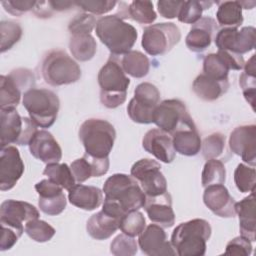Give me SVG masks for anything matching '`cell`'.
<instances>
[{
  "label": "cell",
  "instance_id": "cell-32",
  "mask_svg": "<svg viewBox=\"0 0 256 256\" xmlns=\"http://www.w3.org/2000/svg\"><path fill=\"white\" fill-rule=\"evenodd\" d=\"M244 72L239 77V85L242 88L246 101L251 105L254 110L255 104V55H252L250 59L244 64Z\"/></svg>",
  "mask_w": 256,
  "mask_h": 256
},
{
  "label": "cell",
  "instance_id": "cell-17",
  "mask_svg": "<svg viewBox=\"0 0 256 256\" xmlns=\"http://www.w3.org/2000/svg\"><path fill=\"white\" fill-rule=\"evenodd\" d=\"M203 202L216 216L233 218L235 212V200L223 184H214L205 187Z\"/></svg>",
  "mask_w": 256,
  "mask_h": 256
},
{
  "label": "cell",
  "instance_id": "cell-37",
  "mask_svg": "<svg viewBox=\"0 0 256 256\" xmlns=\"http://www.w3.org/2000/svg\"><path fill=\"white\" fill-rule=\"evenodd\" d=\"M22 27L19 23L10 20L0 22V35H1V52L11 49L22 37Z\"/></svg>",
  "mask_w": 256,
  "mask_h": 256
},
{
  "label": "cell",
  "instance_id": "cell-16",
  "mask_svg": "<svg viewBox=\"0 0 256 256\" xmlns=\"http://www.w3.org/2000/svg\"><path fill=\"white\" fill-rule=\"evenodd\" d=\"M229 147L248 165L256 164V126L242 125L236 127L230 134Z\"/></svg>",
  "mask_w": 256,
  "mask_h": 256
},
{
  "label": "cell",
  "instance_id": "cell-29",
  "mask_svg": "<svg viewBox=\"0 0 256 256\" xmlns=\"http://www.w3.org/2000/svg\"><path fill=\"white\" fill-rule=\"evenodd\" d=\"M69 49L72 56L78 61L91 60L97 51V43L91 34L71 35Z\"/></svg>",
  "mask_w": 256,
  "mask_h": 256
},
{
  "label": "cell",
  "instance_id": "cell-25",
  "mask_svg": "<svg viewBox=\"0 0 256 256\" xmlns=\"http://www.w3.org/2000/svg\"><path fill=\"white\" fill-rule=\"evenodd\" d=\"M229 88V81H221L205 74H199L192 84L193 92L204 101H215L224 95Z\"/></svg>",
  "mask_w": 256,
  "mask_h": 256
},
{
  "label": "cell",
  "instance_id": "cell-15",
  "mask_svg": "<svg viewBox=\"0 0 256 256\" xmlns=\"http://www.w3.org/2000/svg\"><path fill=\"white\" fill-rule=\"evenodd\" d=\"M138 246L142 253L148 256L177 255L171 242L168 241L163 227L155 223L146 226L139 235Z\"/></svg>",
  "mask_w": 256,
  "mask_h": 256
},
{
  "label": "cell",
  "instance_id": "cell-56",
  "mask_svg": "<svg viewBox=\"0 0 256 256\" xmlns=\"http://www.w3.org/2000/svg\"><path fill=\"white\" fill-rule=\"evenodd\" d=\"M242 9H252L255 5V2H247V1H239Z\"/></svg>",
  "mask_w": 256,
  "mask_h": 256
},
{
  "label": "cell",
  "instance_id": "cell-18",
  "mask_svg": "<svg viewBox=\"0 0 256 256\" xmlns=\"http://www.w3.org/2000/svg\"><path fill=\"white\" fill-rule=\"evenodd\" d=\"M142 147L163 163H171L175 159L176 151L173 146L172 136L159 128L146 132L142 139Z\"/></svg>",
  "mask_w": 256,
  "mask_h": 256
},
{
  "label": "cell",
  "instance_id": "cell-41",
  "mask_svg": "<svg viewBox=\"0 0 256 256\" xmlns=\"http://www.w3.org/2000/svg\"><path fill=\"white\" fill-rule=\"evenodd\" d=\"M133 98L141 105L155 108L160 103V92L152 83L143 82L136 86Z\"/></svg>",
  "mask_w": 256,
  "mask_h": 256
},
{
  "label": "cell",
  "instance_id": "cell-8",
  "mask_svg": "<svg viewBox=\"0 0 256 256\" xmlns=\"http://www.w3.org/2000/svg\"><path fill=\"white\" fill-rule=\"evenodd\" d=\"M1 147L10 144L28 145L35 133L37 125L30 117H22L16 109H1Z\"/></svg>",
  "mask_w": 256,
  "mask_h": 256
},
{
  "label": "cell",
  "instance_id": "cell-26",
  "mask_svg": "<svg viewBox=\"0 0 256 256\" xmlns=\"http://www.w3.org/2000/svg\"><path fill=\"white\" fill-rule=\"evenodd\" d=\"M119 219L113 217L103 210L93 214L87 221L86 230L96 240L110 238L119 229Z\"/></svg>",
  "mask_w": 256,
  "mask_h": 256
},
{
  "label": "cell",
  "instance_id": "cell-48",
  "mask_svg": "<svg viewBox=\"0 0 256 256\" xmlns=\"http://www.w3.org/2000/svg\"><path fill=\"white\" fill-rule=\"evenodd\" d=\"M72 174L75 181L78 183L85 182L89 178L93 177V168L88 155L85 153L82 158L74 160L70 164Z\"/></svg>",
  "mask_w": 256,
  "mask_h": 256
},
{
  "label": "cell",
  "instance_id": "cell-44",
  "mask_svg": "<svg viewBox=\"0 0 256 256\" xmlns=\"http://www.w3.org/2000/svg\"><path fill=\"white\" fill-rule=\"evenodd\" d=\"M97 20L94 15L86 12L78 13L69 22L68 30L71 35L77 34H90L96 27Z\"/></svg>",
  "mask_w": 256,
  "mask_h": 256
},
{
  "label": "cell",
  "instance_id": "cell-28",
  "mask_svg": "<svg viewBox=\"0 0 256 256\" xmlns=\"http://www.w3.org/2000/svg\"><path fill=\"white\" fill-rule=\"evenodd\" d=\"M120 63L124 72L134 78L145 77L150 69L148 57L140 51L130 50L120 57Z\"/></svg>",
  "mask_w": 256,
  "mask_h": 256
},
{
  "label": "cell",
  "instance_id": "cell-31",
  "mask_svg": "<svg viewBox=\"0 0 256 256\" xmlns=\"http://www.w3.org/2000/svg\"><path fill=\"white\" fill-rule=\"evenodd\" d=\"M43 174L65 190L69 191L74 185H76V181L72 174L71 168L65 163L60 164L57 162L47 164Z\"/></svg>",
  "mask_w": 256,
  "mask_h": 256
},
{
  "label": "cell",
  "instance_id": "cell-4",
  "mask_svg": "<svg viewBox=\"0 0 256 256\" xmlns=\"http://www.w3.org/2000/svg\"><path fill=\"white\" fill-rule=\"evenodd\" d=\"M105 198L114 201L124 214L139 210L146 201V195L138 181L130 175L116 173L107 178L103 185Z\"/></svg>",
  "mask_w": 256,
  "mask_h": 256
},
{
  "label": "cell",
  "instance_id": "cell-33",
  "mask_svg": "<svg viewBox=\"0 0 256 256\" xmlns=\"http://www.w3.org/2000/svg\"><path fill=\"white\" fill-rule=\"evenodd\" d=\"M225 180L226 170L223 162L218 159L207 160L201 174L202 186L205 188L209 185L224 184Z\"/></svg>",
  "mask_w": 256,
  "mask_h": 256
},
{
  "label": "cell",
  "instance_id": "cell-52",
  "mask_svg": "<svg viewBox=\"0 0 256 256\" xmlns=\"http://www.w3.org/2000/svg\"><path fill=\"white\" fill-rule=\"evenodd\" d=\"M183 3L184 1L160 0L157 2V10L162 17L166 19H174L178 17Z\"/></svg>",
  "mask_w": 256,
  "mask_h": 256
},
{
  "label": "cell",
  "instance_id": "cell-6",
  "mask_svg": "<svg viewBox=\"0 0 256 256\" xmlns=\"http://www.w3.org/2000/svg\"><path fill=\"white\" fill-rule=\"evenodd\" d=\"M22 104L31 120L41 128H49L56 121L60 108L58 96L45 88H32L22 97Z\"/></svg>",
  "mask_w": 256,
  "mask_h": 256
},
{
  "label": "cell",
  "instance_id": "cell-49",
  "mask_svg": "<svg viewBox=\"0 0 256 256\" xmlns=\"http://www.w3.org/2000/svg\"><path fill=\"white\" fill-rule=\"evenodd\" d=\"M116 1L109 0H88L75 2V6L80 7L83 11L92 15H103L105 13H108L116 6Z\"/></svg>",
  "mask_w": 256,
  "mask_h": 256
},
{
  "label": "cell",
  "instance_id": "cell-22",
  "mask_svg": "<svg viewBox=\"0 0 256 256\" xmlns=\"http://www.w3.org/2000/svg\"><path fill=\"white\" fill-rule=\"evenodd\" d=\"M215 31H217L216 21L211 17H202L192 25L186 36L187 48L193 52L205 51L211 45Z\"/></svg>",
  "mask_w": 256,
  "mask_h": 256
},
{
  "label": "cell",
  "instance_id": "cell-12",
  "mask_svg": "<svg viewBox=\"0 0 256 256\" xmlns=\"http://www.w3.org/2000/svg\"><path fill=\"white\" fill-rule=\"evenodd\" d=\"M146 197H155L167 192V180L161 172L160 164L152 159L143 158L135 162L130 170Z\"/></svg>",
  "mask_w": 256,
  "mask_h": 256
},
{
  "label": "cell",
  "instance_id": "cell-51",
  "mask_svg": "<svg viewBox=\"0 0 256 256\" xmlns=\"http://www.w3.org/2000/svg\"><path fill=\"white\" fill-rule=\"evenodd\" d=\"M37 1H31V0H8V1H2L1 4L4 7L5 11L8 13L15 15V16H21L24 13L33 10Z\"/></svg>",
  "mask_w": 256,
  "mask_h": 256
},
{
  "label": "cell",
  "instance_id": "cell-46",
  "mask_svg": "<svg viewBox=\"0 0 256 256\" xmlns=\"http://www.w3.org/2000/svg\"><path fill=\"white\" fill-rule=\"evenodd\" d=\"M66 204L67 200L64 193L53 197H39L38 200L40 210L49 216H56L62 213L66 208Z\"/></svg>",
  "mask_w": 256,
  "mask_h": 256
},
{
  "label": "cell",
  "instance_id": "cell-45",
  "mask_svg": "<svg viewBox=\"0 0 256 256\" xmlns=\"http://www.w3.org/2000/svg\"><path fill=\"white\" fill-rule=\"evenodd\" d=\"M155 108L141 105L134 98H132L128 103L127 113L133 122L139 124H150L153 123V114Z\"/></svg>",
  "mask_w": 256,
  "mask_h": 256
},
{
  "label": "cell",
  "instance_id": "cell-5",
  "mask_svg": "<svg viewBox=\"0 0 256 256\" xmlns=\"http://www.w3.org/2000/svg\"><path fill=\"white\" fill-rule=\"evenodd\" d=\"M78 135L86 154L95 158H105L113 148L116 131L110 122L90 118L81 124Z\"/></svg>",
  "mask_w": 256,
  "mask_h": 256
},
{
  "label": "cell",
  "instance_id": "cell-1",
  "mask_svg": "<svg viewBox=\"0 0 256 256\" xmlns=\"http://www.w3.org/2000/svg\"><path fill=\"white\" fill-rule=\"evenodd\" d=\"M95 30L99 40L108 48L111 55L116 56L129 52L138 37L136 28L117 14L100 17Z\"/></svg>",
  "mask_w": 256,
  "mask_h": 256
},
{
  "label": "cell",
  "instance_id": "cell-30",
  "mask_svg": "<svg viewBox=\"0 0 256 256\" xmlns=\"http://www.w3.org/2000/svg\"><path fill=\"white\" fill-rule=\"evenodd\" d=\"M218 4L216 18L222 28H238L243 23L242 7L239 1H224Z\"/></svg>",
  "mask_w": 256,
  "mask_h": 256
},
{
  "label": "cell",
  "instance_id": "cell-38",
  "mask_svg": "<svg viewBox=\"0 0 256 256\" xmlns=\"http://www.w3.org/2000/svg\"><path fill=\"white\" fill-rule=\"evenodd\" d=\"M212 4L211 1H184L177 18L182 23L193 25L202 18L203 10L209 8Z\"/></svg>",
  "mask_w": 256,
  "mask_h": 256
},
{
  "label": "cell",
  "instance_id": "cell-53",
  "mask_svg": "<svg viewBox=\"0 0 256 256\" xmlns=\"http://www.w3.org/2000/svg\"><path fill=\"white\" fill-rule=\"evenodd\" d=\"M35 190L39 197H53L63 193V188L50 179H44L38 182L35 185Z\"/></svg>",
  "mask_w": 256,
  "mask_h": 256
},
{
  "label": "cell",
  "instance_id": "cell-21",
  "mask_svg": "<svg viewBox=\"0 0 256 256\" xmlns=\"http://www.w3.org/2000/svg\"><path fill=\"white\" fill-rule=\"evenodd\" d=\"M39 218L37 208L25 201L8 199L0 206V222H6L17 227H23V223Z\"/></svg>",
  "mask_w": 256,
  "mask_h": 256
},
{
  "label": "cell",
  "instance_id": "cell-39",
  "mask_svg": "<svg viewBox=\"0 0 256 256\" xmlns=\"http://www.w3.org/2000/svg\"><path fill=\"white\" fill-rule=\"evenodd\" d=\"M234 182L237 189L242 193L253 192L256 185V171L254 167L240 163L234 171Z\"/></svg>",
  "mask_w": 256,
  "mask_h": 256
},
{
  "label": "cell",
  "instance_id": "cell-9",
  "mask_svg": "<svg viewBox=\"0 0 256 256\" xmlns=\"http://www.w3.org/2000/svg\"><path fill=\"white\" fill-rule=\"evenodd\" d=\"M153 123L170 135L179 130L196 128L185 104L179 99H166L160 102L154 110Z\"/></svg>",
  "mask_w": 256,
  "mask_h": 256
},
{
  "label": "cell",
  "instance_id": "cell-14",
  "mask_svg": "<svg viewBox=\"0 0 256 256\" xmlns=\"http://www.w3.org/2000/svg\"><path fill=\"white\" fill-rule=\"evenodd\" d=\"M24 163L19 150L8 145L1 147L0 152V189L7 191L12 189L24 173Z\"/></svg>",
  "mask_w": 256,
  "mask_h": 256
},
{
  "label": "cell",
  "instance_id": "cell-3",
  "mask_svg": "<svg viewBox=\"0 0 256 256\" xmlns=\"http://www.w3.org/2000/svg\"><path fill=\"white\" fill-rule=\"evenodd\" d=\"M210 223L196 218L180 223L172 232L171 244L179 256H203L211 236Z\"/></svg>",
  "mask_w": 256,
  "mask_h": 256
},
{
  "label": "cell",
  "instance_id": "cell-35",
  "mask_svg": "<svg viewBox=\"0 0 256 256\" xmlns=\"http://www.w3.org/2000/svg\"><path fill=\"white\" fill-rule=\"evenodd\" d=\"M229 67L217 53H210L203 60V74L216 80H228Z\"/></svg>",
  "mask_w": 256,
  "mask_h": 256
},
{
  "label": "cell",
  "instance_id": "cell-7",
  "mask_svg": "<svg viewBox=\"0 0 256 256\" xmlns=\"http://www.w3.org/2000/svg\"><path fill=\"white\" fill-rule=\"evenodd\" d=\"M41 72L44 81L51 86L69 85L81 77L80 66L62 50H51L45 55Z\"/></svg>",
  "mask_w": 256,
  "mask_h": 256
},
{
  "label": "cell",
  "instance_id": "cell-42",
  "mask_svg": "<svg viewBox=\"0 0 256 256\" xmlns=\"http://www.w3.org/2000/svg\"><path fill=\"white\" fill-rule=\"evenodd\" d=\"M225 136L219 132L212 133L211 135L207 136L201 144L203 157L206 160H209L217 159L219 156H221L225 149Z\"/></svg>",
  "mask_w": 256,
  "mask_h": 256
},
{
  "label": "cell",
  "instance_id": "cell-43",
  "mask_svg": "<svg viewBox=\"0 0 256 256\" xmlns=\"http://www.w3.org/2000/svg\"><path fill=\"white\" fill-rule=\"evenodd\" d=\"M138 242L125 233L117 235L110 244V252L115 256H132L137 253Z\"/></svg>",
  "mask_w": 256,
  "mask_h": 256
},
{
  "label": "cell",
  "instance_id": "cell-27",
  "mask_svg": "<svg viewBox=\"0 0 256 256\" xmlns=\"http://www.w3.org/2000/svg\"><path fill=\"white\" fill-rule=\"evenodd\" d=\"M173 146L176 152L184 156H195L201 150V137L197 128L179 130L172 135Z\"/></svg>",
  "mask_w": 256,
  "mask_h": 256
},
{
  "label": "cell",
  "instance_id": "cell-36",
  "mask_svg": "<svg viewBox=\"0 0 256 256\" xmlns=\"http://www.w3.org/2000/svg\"><path fill=\"white\" fill-rule=\"evenodd\" d=\"M146 228V220L143 215L138 210L131 211L123 215L119 221V229L132 237L139 236Z\"/></svg>",
  "mask_w": 256,
  "mask_h": 256
},
{
  "label": "cell",
  "instance_id": "cell-20",
  "mask_svg": "<svg viewBox=\"0 0 256 256\" xmlns=\"http://www.w3.org/2000/svg\"><path fill=\"white\" fill-rule=\"evenodd\" d=\"M144 209L148 218L163 228L172 227L175 223V213L172 209V198L169 192L155 196L146 197Z\"/></svg>",
  "mask_w": 256,
  "mask_h": 256
},
{
  "label": "cell",
  "instance_id": "cell-23",
  "mask_svg": "<svg viewBox=\"0 0 256 256\" xmlns=\"http://www.w3.org/2000/svg\"><path fill=\"white\" fill-rule=\"evenodd\" d=\"M256 204L254 191L239 202H235V212L239 217L241 236L251 242L256 239Z\"/></svg>",
  "mask_w": 256,
  "mask_h": 256
},
{
  "label": "cell",
  "instance_id": "cell-13",
  "mask_svg": "<svg viewBox=\"0 0 256 256\" xmlns=\"http://www.w3.org/2000/svg\"><path fill=\"white\" fill-rule=\"evenodd\" d=\"M256 30L252 26L241 28H222L215 36L218 50H227L240 55L248 53L255 47Z\"/></svg>",
  "mask_w": 256,
  "mask_h": 256
},
{
  "label": "cell",
  "instance_id": "cell-55",
  "mask_svg": "<svg viewBox=\"0 0 256 256\" xmlns=\"http://www.w3.org/2000/svg\"><path fill=\"white\" fill-rule=\"evenodd\" d=\"M52 11H64L69 10L75 6V2L71 1H48Z\"/></svg>",
  "mask_w": 256,
  "mask_h": 256
},
{
  "label": "cell",
  "instance_id": "cell-19",
  "mask_svg": "<svg viewBox=\"0 0 256 256\" xmlns=\"http://www.w3.org/2000/svg\"><path fill=\"white\" fill-rule=\"evenodd\" d=\"M31 155L46 163H57L62 158V149L54 136L47 130H38L28 144Z\"/></svg>",
  "mask_w": 256,
  "mask_h": 256
},
{
  "label": "cell",
  "instance_id": "cell-10",
  "mask_svg": "<svg viewBox=\"0 0 256 256\" xmlns=\"http://www.w3.org/2000/svg\"><path fill=\"white\" fill-rule=\"evenodd\" d=\"M181 39L178 26L172 22L152 24L144 28L141 45L151 56L164 55L172 50Z\"/></svg>",
  "mask_w": 256,
  "mask_h": 256
},
{
  "label": "cell",
  "instance_id": "cell-34",
  "mask_svg": "<svg viewBox=\"0 0 256 256\" xmlns=\"http://www.w3.org/2000/svg\"><path fill=\"white\" fill-rule=\"evenodd\" d=\"M128 18L140 23L151 24L156 18L157 14L153 8V3L150 1H133L127 7Z\"/></svg>",
  "mask_w": 256,
  "mask_h": 256
},
{
  "label": "cell",
  "instance_id": "cell-2",
  "mask_svg": "<svg viewBox=\"0 0 256 256\" xmlns=\"http://www.w3.org/2000/svg\"><path fill=\"white\" fill-rule=\"evenodd\" d=\"M98 84L100 101L106 108L114 109L125 102L130 79L124 72L118 56L111 55L101 67L98 72Z\"/></svg>",
  "mask_w": 256,
  "mask_h": 256
},
{
  "label": "cell",
  "instance_id": "cell-40",
  "mask_svg": "<svg viewBox=\"0 0 256 256\" xmlns=\"http://www.w3.org/2000/svg\"><path fill=\"white\" fill-rule=\"evenodd\" d=\"M25 233L34 241L43 243L51 240L55 235V229L43 220L33 219L26 222L24 227Z\"/></svg>",
  "mask_w": 256,
  "mask_h": 256
},
{
  "label": "cell",
  "instance_id": "cell-11",
  "mask_svg": "<svg viewBox=\"0 0 256 256\" xmlns=\"http://www.w3.org/2000/svg\"><path fill=\"white\" fill-rule=\"evenodd\" d=\"M35 76L31 70L17 68L8 75L0 77V107L1 109H15L21 97L29 89L34 88Z\"/></svg>",
  "mask_w": 256,
  "mask_h": 256
},
{
  "label": "cell",
  "instance_id": "cell-47",
  "mask_svg": "<svg viewBox=\"0 0 256 256\" xmlns=\"http://www.w3.org/2000/svg\"><path fill=\"white\" fill-rule=\"evenodd\" d=\"M1 229H2V235H1V241H0V250L6 251L11 249L18 239L23 234L24 227H17L12 224L6 223V222H0Z\"/></svg>",
  "mask_w": 256,
  "mask_h": 256
},
{
  "label": "cell",
  "instance_id": "cell-24",
  "mask_svg": "<svg viewBox=\"0 0 256 256\" xmlns=\"http://www.w3.org/2000/svg\"><path fill=\"white\" fill-rule=\"evenodd\" d=\"M68 200L80 209L92 211L103 204V191L95 186L76 184L68 191Z\"/></svg>",
  "mask_w": 256,
  "mask_h": 256
},
{
  "label": "cell",
  "instance_id": "cell-54",
  "mask_svg": "<svg viewBox=\"0 0 256 256\" xmlns=\"http://www.w3.org/2000/svg\"><path fill=\"white\" fill-rule=\"evenodd\" d=\"M218 55L222 57L230 70H242L245 64L244 58L242 55L227 51V50H218Z\"/></svg>",
  "mask_w": 256,
  "mask_h": 256
},
{
  "label": "cell",
  "instance_id": "cell-50",
  "mask_svg": "<svg viewBox=\"0 0 256 256\" xmlns=\"http://www.w3.org/2000/svg\"><path fill=\"white\" fill-rule=\"evenodd\" d=\"M252 253L251 241L243 236H238L230 240L226 245L225 255L249 256Z\"/></svg>",
  "mask_w": 256,
  "mask_h": 256
}]
</instances>
